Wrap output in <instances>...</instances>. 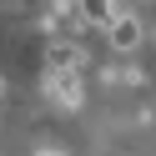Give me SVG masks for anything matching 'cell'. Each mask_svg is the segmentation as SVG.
Masks as SVG:
<instances>
[{"instance_id": "obj_1", "label": "cell", "mask_w": 156, "mask_h": 156, "mask_svg": "<svg viewBox=\"0 0 156 156\" xmlns=\"http://www.w3.org/2000/svg\"><path fill=\"white\" fill-rule=\"evenodd\" d=\"M106 41H111V51H116V55L141 51V41H146L141 15H111V20H106Z\"/></svg>"}, {"instance_id": "obj_2", "label": "cell", "mask_w": 156, "mask_h": 156, "mask_svg": "<svg viewBox=\"0 0 156 156\" xmlns=\"http://www.w3.org/2000/svg\"><path fill=\"white\" fill-rule=\"evenodd\" d=\"M45 96L61 101L66 111H76V106L86 101V86H81V76H76V71H45Z\"/></svg>"}, {"instance_id": "obj_3", "label": "cell", "mask_w": 156, "mask_h": 156, "mask_svg": "<svg viewBox=\"0 0 156 156\" xmlns=\"http://www.w3.org/2000/svg\"><path fill=\"white\" fill-rule=\"evenodd\" d=\"M45 71H76V76H81V71H86V51L55 35V41H51V51H45Z\"/></svg>"}, {"instance_id": "obj_4", "label": "cell", "mask_w": 156, "mask_h": 156, "mask_svg": "<svg viewBox=\"0 0 156 156\" xmlns=\"http://www.w3.org/2000/svg\"><path fill=\"white\" fill-rule=\"evenodd\" d=\"M76 10H81V25H106L116 15L111 0H76Z\"/></svg>"}, {"instance_id": "obj_5", "label": "cell", "mask_w": 156, "mask_h": 156, "mask_svg": "<svg viewBox=\"0 0 156 156\" xmlns=\"http://www.w3.org/2000/svg\"><path fill=\"white\" fill-rule=\"evenodd\" d=\"M106 81H116V86H141L146 71H141V66H111V71H106Z\"/></svg>"}, {"instance_id": "obj_6", "label": "cell", "mask_w": 156, "mask_h": 156, "mask_svg": "<svg viewBox=\"0 0 156 156\" xmlns=\"http://www.w3.org/2000/svg\"><path fill=\"white\" fill-rule=\"evenodd\" d=\"M35 156H61V151H55V146H45V151H35Z\"/></svg>"}, {"instance_id": "obj_7", "label": "cell", "mask_w": 156, "mask_h": 156, "mask_svg": "<svg viewBox=\"0 0 156 156\" xmlns=\"http://www.w3.org/2000/svg\"><path fill=\"white\" fill-rule=\"evenodd\" d=\"M0 101H5V81H0Z\"/></svg>"}]
</instances>
